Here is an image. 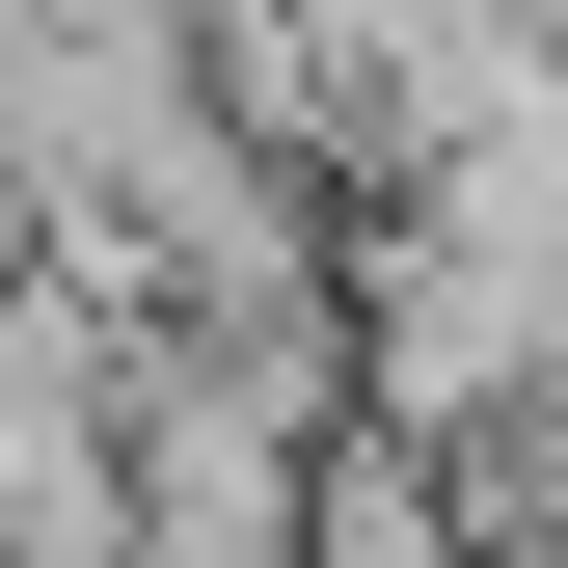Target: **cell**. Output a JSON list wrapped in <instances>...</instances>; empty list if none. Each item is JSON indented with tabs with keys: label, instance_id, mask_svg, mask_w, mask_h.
Segmentation results:
<instances>
[{
	"label": "cell",
	"instance_id": "obj_1",
	"mask_svg": "<svg viewBox=\"0 0 568 568\" xmlns=\"http://www.w3.org/2000/svg\"><path fill=\"white\" fill-rule=\"evenodd\" d=\"M325 460H352L325 325H163V352H109V515H82V568H298Z\"/></svg>",
	"mask_w": 568,
	"mask_h": 568
},
{
	"label": "cell",
	"instance_id": "obj_2",
	"mask_svg": "<svg viewBox=\"0 0 568 568\" xmlns=\"http://www.w3.org/2000/svg\"><path fill=\"white\" fill-rule=\"evenodd\" d=\"M0 271H28V163H0Z\"/></svg>",
	"mask_w": 568,
	"mask_h": 568
}]
</instances>
